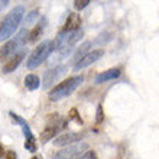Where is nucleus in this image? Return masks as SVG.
I'll list each match as a JSON object with an SVG mask.
<instances>
[{
  "mask_svg": "<svg viewBox=\"0 0 159 159\" xmlns=\"http://www.w3.org/2000/svg\"><path fill=\"white\" fill-rule=\"evenodd\" d=\"M81 23H83V19L78 13H71L67 17V22L62 26L61 32H75V30L81 29Z\"/></svg>",
  "mask_w": 159,
  "mask_h": 159,
  "instance_id": "obj_10",
  "label": "nucleus"
},
{
  "mask_svg": "<svg viewBox=\"0 0 159 159\" xmlns=\"http://www.w3.org/2000/svg\"><path fill=\"white\" fill-rule=\"evenodd\" d=\"M68 71V67L64 65V64H59V65H55L54 68H51L45 72L43 75V81H42V85L43 88H51L54 85V83H57L59 80V77H62L65 72Z\"/></svg>",
  "mask_w": 159,
  "mask_h": 159,
  "instance_id": "obj_6",
  "label": "nucleus"
},
{
  "mask_svg": "<svg viewBox=\"0 0 159 159\" xmlns=\"http://www.w3.org/2000/svg\"><path fill=\"white\" fill-rule=\"evenodd\" d=\"M6 159H17V155L15 151H7L6 152Z\"/></svg>",
  "mask_w": 159,
  "mask_h": 159,
  "instance_id": "obj_26",
  "label": "nucleus"
},
{
  "mask_svg": "<svg viewBox=\"0 0 159 159\" xmlns=\"http://www.w3.org/2000/svg\"><path fill=\"white\" fill-rule=\"evenodd\" d=\"M55 51L54 48V41H43L41 42L36 48H35L32 52H30L29 58H28V62H26V67L28 70H35L38 68L42 62H45L46 59L51 57V54Z\"/></svg>",
  "mask_w": 159,
  "mask_h": 159,
  "instance_id": "obj_3",
  "label": "nucleus"
},
{
  "mask_svg": "<svg viewBox=\"0 0 159 159\" xmlns=\"http://www.w3.org/2000/svg\"><path fill=\"white\" fill-rule=\"evenodd\" d=\"M58 133H59V130L57 129V127H54V126H48V127H46V129L41 133V136H39V140H41L42 145H45V143L49 142L51 139H54Z\"/></svg>",
  "mask_w": 159,
  "mask_h": 159,
  "instance_id": "obj_15",
  "label": "nucleus"
},
{
  "mask_svg": "<svg viewBox=\"0 0 159 159\" xmlns=\"http://www.w3.org/2000/svg\"><path fill=\"white\" fill-rule=\"evenodd\" d=\"M113 39V34L109 32V30H106L103 34H100L97 38L93 39V48H96V46H100V45H106V43H109L110 41Z\"/></svg>",
  "mask_w": 159,
  "mask_h": 159,
  "instance_id": "obj_17",
  "label": "nucleus"
},
{
  "mask_svg": "<svg viewBox=\"0 0 159 159\" xmlns=\"http://www.w3.org/2000/svg\"><path fill=\"white\" fill-rule=\"evenodd\" d=\"M23 16H25L23 6H16L9 12V15L4 17V20L0 23V41H7L16 32L20 22L23 20Z\"/></svg>",
  "mask_w": 159,
  "mask_h": 159,
  "instance_id": "obj_1",
  "label": "nucleus"
},
{
  "mask_svg": "<svg viewBox=\"0 0 159 159\" xmlns=\"http://www.w3.org/2000/svg\"><path fill=\"white\" fill-rule=\"evenodd\" d=\"M91 49H93V42H91V41L84 42L83 45L80 46L78 49H77L75 52H74V57H72V62H74V64L78 62L80 59L83 58V57H84L85 54H88V52H90Z\"/></svg>",
  "mask_w": 159,
  "mask_h": 159,
  "instance_id": "obj_14",
  "label": "nucleus"
},
{
  "mask_svg": "<svg viewBox=\"0 0 159 159\" xmlns=\"http://www.w3.org/2000/svg\"><path fill=\"white\" fill-rule=\"evenodd\" d=\"M39 84H41V80L36 74H28L25 77V87L30 91H34V90H38L39 88Z\"/></svg>",
  "mask_w": 159,
  "mask_h": 159,
  "instance_id": "obj_16",
  "label": "nucleus"
},
{
  "mask_svg": "<svg viewBox=\"0 0 159 159\" xmlns=\"http://www.w3.org/2000/svg\"><path fill=\"white\" fill-rule=\"evenodd\" d=\"M103 55H104V49L90 51L88 54H85L83 58L80 59L78 62H75V65H74V71H81V70H84V68H87L88 65H91V64H94L96 61H98Z\"/></svg>",
  "mask_w": 159,
  "mask_h": 159,
  "instance_id": "obj_7",
  "label": "nucleus"
},
{
  "mask_svg": "<svg viewBox=\"0 0 159 159\" xmlns=\"http://www.w3.org/2000/svg\"><path fill=\"white\" fill-rule=\"evenodd\" d=\"M83 36H84V30L83 29H78V30H75V32H71L70 38H68V42H67V46H74L80 39H83Z\"/></svg>",
  "mask_w": 159,
  "mask_h": 159,
  "instance_id": "obj_19",
  "label": "nucleus"
},
{
  "mask_svg": "<svg viewBox=\"0 0 159 159\" xmlns=\"http://www.w3.org/2000/svg\"><path fill=\"white\" fill-rule=\"evenodd\" d=\"M26 54H28V51H26V49L17 51L16 54L13 55L12 58L7 61V64H6V65H3V72H4V74H10V72L15 71V70L20 65L22 61L25 59V55Z\"/></svg>",
  "mask_w": 159,
  "mask_h": 159,
  "instance_id": "obj_9",
  "label": "nucleus"
},
{
  "mask_svg": "<svg viewBox=\"0 0 159 159\" xmlns=\"http://www.w3.org/2000/svg\"><path fill=\"white\" fill-rule=\"evenodd\" d=\"M9 116L13 119V120L16 121V125H20V126H25L26 125V121H25V119H22L20 116H17V114H15L13 111H9Z\"/></svg>",
  "mask_w": 159,
  "mask_h": 159,
  "instance_id": "obj_24",
  "label": "nucleus"
},
{
  "mask_svg": "<svg viewBox=\"0 0 159 159\" xmlns=\"http://www.w3.org/2000/svg\"><path fill=\"white\" fill-rule=\"evenodd\" d=\"M39 16V12L38 10H32V12L26 16V20H25V26L26 25H29V23H32V22H35L36 20V17Z\"/></svg>",
  "mask_w": 159,
  "mask_h": 159,
  "instance_id": "obj_21",
  "label": "nucleus"
},
{
  "mask_svg": "<svg viewBox=\"0 0 159 159\" xmlns=\"http://www.w3.org/2000/svg\"><path fill=\"white\" fill-rule=\"evenodd\" d=\"M71 52H72V46H64V48H61V49H57V54L49 59L51 64H55V62H58V61H61V59L67 58Z\"/></svg>",
  "mask_w": 159,
  "mask_h": 159,
  "instance_id": "obj_18",
  "label": "nucleus"
},
{
  "mask_svg": "<svg viewBox=\"0 0 159 159\" xmlns=\"http://www.w3.org/2000/svg\"><path fill=\"white\" fill-rule=\"evenodd\" d=\"M22 127H23V134H25V148L29 152H36L38 146H36V140H35V136L32 134L30 127L28 126V123L25 126H22Z\"/></svg>",
  "mask_w": 159,
  "mask_h": 159,
  "instance_id": "obj_13",
  "label": "nucleus"
},
{
  "mask_svg": "<svg viewBox=\"0 0 159 159\" xmlns=\"http://www.w3.org/2000/svg\"><path fill=\"white\" fill-rule=\"evenodd\" d=\"M85 151H88L87 143H77V145L74 143V145H70L62 151L57 152L54 155V159H77Z\"/></svg>",
  "mask_w": 159,
  "mask_h": 159,
  "instance_id": "obj_5",
  "label": "nucleus"
},
{
  "mask_svg": "<svg viewBox=\"0 0 159 159\" xmlns=\"http://www.w3.org/2000/svg\"><path fill=\"white\" fill-rule=\"evenodd\" d=\"M2 153H3V146L0 145V156H2Z\"/></svg>",
  "mask_w": 159,
  "mask_h": 159,
  "instance_id": "obj_28",
  "label": "nucleus"
},
{
  "mask_svg": "<svg viewBox=\"0 0 159 159\" xmlns=\"http://www.w3.org/2000/svg\"><path fill=\"white\" fill-rule=\"evenodd\" d=\"M120 74H121L120 68H110V70L101 72V74H98V75L96 77V83L101 84V83H106V81H111V80L119 78Z\"/></svg>",
  "mask_w": 159,
  "mask_h": 159,
  "instance_id": "obj_12",
  "label": "nucleus"
},
{
  "mask_svg": "<svg viewBox=\"0 0 159 159\" xmlns=\"http://www.w3.org/2000/svg\"><path fill=\"white\" fill-rule=\"evenodd\" d=\"M84 83V77L83 75H74V77H70V78L64 80L58 85H55L49 93H48V96L52 101H59L65 98V97L71 96L72 93L75 91L77 88Z\"/></svg>",
  "mask_w": 159,
  "mask_h": 159,
  "instance_id": "obj_2",
  "label": "nucleus"
},
{
  "mask_svg": "<svg viewBox=\"0 0 159 159\" xmlns=\"http://www.w3.org/2000/svg\"><path fill=\"white\" fill-rule=\"evenodd\" d=\"M90 4V0H74V7L77 10H83L84 7H87Z\"/></svg>",
  "mask_w": 159,
  "mask_h": 159,
  "instance_id": "obj_22",
  "label": "nucleus"
},
{
  "mask_svg": "<svg viewBox=\"0 0 159 159\" xmlns=\"http://www.w3.org/2000/svg\"><path fill=\"white\" fill-rule=\"evenodd\" d=\"M70 117H71V119H75L80 125H83V119L78 116V111H77V109H71V110H70Z\"/></svg>",
  "mask_w": 159,
  "mask_h": 159,
  "instance_id": "obj_25",
  "label": "nucleus"
},
{
  "mask_svg": "<svg viewBox=\"0 0 159 159\" xmlns=\"http://www.w3.org/2000/svg\"><path fill=\"white\" fill-rule=\"evenodd\" d=\"M104 121V111H103V106L98 104L97 106V111H96V123L101 125Z\"/></svg>",
  "mask_w": 159,
  "mask_h": 159,
  "instance_id": "obj_20",
  "label": "nucleus"
},
{
  "mask_svg": "<svg viewBox=\"0 0 159 159\" xmlns=\"http://www.w3.org/2000/svg\"><path fill=\"white\" fill-rule=\"evenodd\" d=\"M28 35H29V30L23 28L15 38L9 39L6 43L0 46V61H3V59L9 58V57H13L16 54L17 49L25 45V42L28 41Z\"/></svg>",
  "mask_w": 159,
  "mask_h": 159,
  "instance_id": "obj_4",
  "label": "nucleus"
},
{
  "mask_svg": "<svg viewBox=\"0 0 159 159\" xmlns=\"http://www.w3.org/2000/svg\"><path fill=\"white\" fill-rule=\"evenodd\" d=\"M9 2H10V0H0V10H3V9L9 4Z\"/></svg>",
  "mask_w": 159,
  "mask_h": 159,
  "instance_id": "obj_27",
  "label": "nucleus"
},
{
  "mask_svg": "<svg viewBox=\"0 0 159 159\" xmlns=\"http://www.w3.org/2000/svg\"><path fill=\"white\" fill-rule=\"evenodd\" d=\"M85 134L81 133V132H75V133H64L59 134L58 138L54 139V146L61 148V146H70V145H74V143H78L84 139Z\"/></svg>",
  "mask_w": 159,
  "mask_h": 159,
  "instance_id": "obj_8",
  "label": "nucleus"
},
{
  "mask_svg": "<svg viewBox=\"0 0 159 159\" xmlns=\"http://www.w3.org/2000/svg\"><path fill=\"white\" fill-rule=\"evenodd\" d=\"M45 26H46V19H45V17H41V20L36 23V26H35L32 30H29V35H28V42L35 43V42L38 41V39L42 36V34H43Z\"/></svg>",
  "mask_w": 159,
  "mask_h": 159,
  "instance_id": "obj_11",
  "label": "nucleus"
},
{
  "mask_svg": "<svg viewBox=\"0 0 159 159\" xmlns=\"http://www.w3.org/2000/svg\"><path fill=\"white\" fill-rule=\"evenodd\" d=\"M32 159H41V158H39V156H34V158H32Z\"/></svg>",
  "mask_w": 159,
  "mask_h": 159,
  "instance_id": "obj_29",
  "label": "nucleus"
},
{
  "mask_svg": "<svg viewBox=\"0 0 159 159\" xmlns=\"http://www.w3.org/2000/svg\"><path fill=\"white\" fill-rule=\"evenodd\" d=\"M77 159H98L97 158V153L94 151H90V149H88V151H85L83 153V155L80 156V158H77Z\"/></svg>",
  "mask_w": 159,
  "mask_h": 159,
  "instance_id": "obj_23",
  "label": "nucleus"
}]
</instances>
